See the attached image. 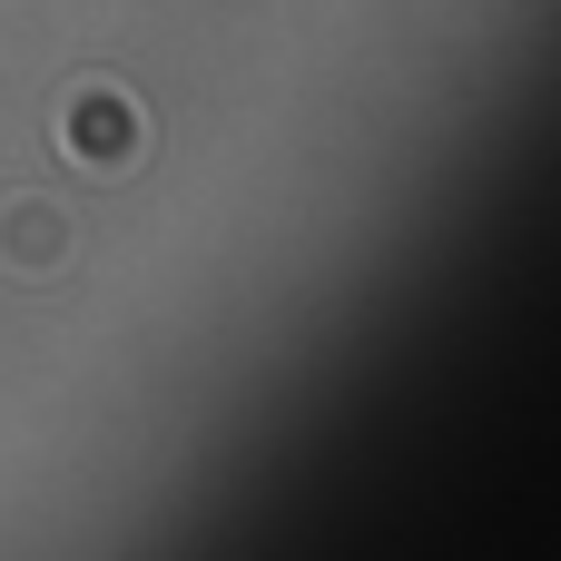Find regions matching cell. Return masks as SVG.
<instances>
[{
	"mask_svg": "<svg viewBox=\"0 0 561 561\" xmlns=\"http://www.w3.org/2000/svg\"><path fill=\"white\" fill-rule=\"evenodd\" d=\"M69 256H79L69 207H49V197H10V207H0V266H10V276H59Z\"/></svg>",
	"mask_w": 561,
	"mask_h": 561,
	"instance_id": "2",
	"label": "cell"
},
{
	"mask_svg": "<svg viewBox=\"0 0 561 561\" xmlns=\"http://www.w3.org/2000/svg\"><path fill=\"white\" fill-rule=\"evenodd\" d=\"M59 158L89 168V178L138 168V158H148V108H138L118 79H79V89L59 99Z\"/></svg>",
	"mask_w": 561,
	"mask_h": 561,
	"instance_id": "1",
	"label": "cell"
}]
</instances>
